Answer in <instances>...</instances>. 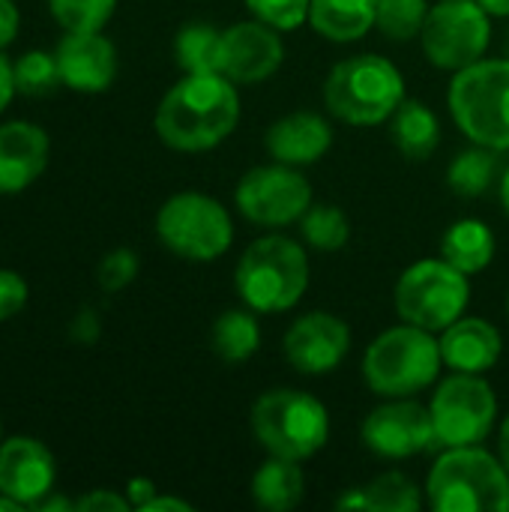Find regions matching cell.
Wrapping results in <instances>:
<instances>
[{"label": "cell", "instance_id": "6da1fadb", "mask_svg": "<svg viewBox=\"0 0 509 512\" xmlns=\"http://www.w3.org/2000/svg\"><path fill=\"white\" fill-rule=\"evenodd\" d=\"M240 123L237 84L222 72L183 75L159 102L156 135L180 153H201L222 144Z\"/></svg>", "mask_w": 509, "mask_h": 512}, {"label": "cell", "instance_id": "7a4b0ae2", "mask_svg": "<svg viewBox=\"0 0 509 512\" xmlns=\"http://www.w3.org/2000/svg\"><path fill=\"white\" fill-rule=\"evenodd\" d=\"M426 504L435 512H509V471L480 444L441 450L426 480Z\"/></svg>", "mask_w": 509, "mask_h": 512}, {"label": "cell", "instance_id": "3957f363", "mask_svg": "<svg viewBox=\"0 0 509 512\" xmlns=\"http://www.w3.org/2000/svg\"><path fill=\"white\" fill-rule=\"evenodd\" d=\"M234 288L252 312H288L309 288V255L297 240L267 234L240 255Z\"/></svg>", "mask_w": 509, "mask_h": 512}, {"label": "cell", "instance_id": "277c9868", "mask_svg": "<svg viewBox=\"0 0 509 512\" xmlns=\"http://www.w3.org/2000/svg\"><path fill=\"white\" fill-rule=\"evenodd\" d=\"M324 102L333 117L351 126H378L405 102V78L381 54H354L336 63L324 81Z\"/></svg>", "mask_w": 509, "mask_h": 512}, {"label": "cell", "instance_id": "5b68a950", "mask_svg": "<svg viewBox=\"0 0 509 512\" xmlns=\"http://www.w3.org/2000/svg\"><path fill=\"white\" fill-rule=\"evenodd\" d=\"M441 366L444 360L435 333L399 324L372 339L363 357V378L381 399H408L432 387Z\"/></svg>", "mask_w": 509, "mask_h": 512}, {"label": "cell", "instance_id": "8992f818", "mask_svg": "<svg viewBox=\"0 0 509 512\" xmlns=\"http://www.w3.org/2000/svg\"><path fill=\"white\" fill-rule=\"evenodd\" d=\"M252 432L270 456L306 462L324 450L330 438V414L312 393L279 387L255 399Z\"/></svg>", "mask_w": 509, "mask_h": 512}, {"label": "cell", "instance_id": "52a82bcc", "mask_svg": "<svg viewBox=\"0 0 509 512\" xmlns=\"http://www.w3.org/2000/svg\"><path fill=\"white\" fill-rule=\"evenodd\" d=\"M456 126L483 147L509 150V57L477 60L453 75L447 93Z\"/></svg>", "mask_w": 509, "mask_h": 512}, {"label": "cell", "instance_id": "ba28073f", "mask_svg": "<svg viewBox=\"0 0 509 512\" xmlns=\"http://www.w3.org/2000/svg\"><path fill=\"white\" fill-rule=\"evenodd\" d=\"M156 237L186 261H216L234 243L228 210L204 192H177L156 213Z\"/></svg>", "mask_w": 509, "mask_h": 512}, {"label": "cell", "instance_id": "9c48e42d", "mask_svg": "<svg viewBox=\"0 0 509 512\" xmlns=\"http://www.w3.org/2000/svg\"><path fill=\"white\" fill-rule=\"evenodd\" d=\"M468 300V276L444 258H423L411 264L396 282L399 318L429 333H441L459 321L468 309Z\"/></svg>", "mask_w": 509, "mask_h": 512}, {"label": "cell", "instance_id": "30bf717a", "mask_svg": "<svg viewBox=\"0 0 509 512\" xmlns=\"http://www.w3.org/2000/svg\"><path fill=\"white\" fill-rule=\"evenodd\" d=\"M435 426V450L477 447L489 438L498 417V396L483 375L453 372L429 405Z\"/></svg>", "mask_w": 509, "mask_h": 512}, {"label": "cell", "instance_id": "8fae6325", "mask_svg": "<svg viewBox=\"0 0 509 512\" xmlns=\"http://www.w3.org/2000/svg\"><path fill=\"white\" fill-rule=\"evenodd\" d=\"M492 15L477 0H444L429 9L420 42L432 66L459 72L483 60L492 42Z\"/></svg>", "mask_w": 509, "mask_h": 512}, {"label": "cell", "instance_id": "7c38bea8", "mask_svg": "<svg viewBox=\"0 0 509 512\" xmlns=\"http://www.w3.org/2000/svg\"><path fill=\"white\" fill-rule=\"evenodd\" d=\"M234 204L258 228H285L312 207V183L294 165H258L240 177Z\"/></svg>", "mask_w": 509, "mask_h": 512}, {"label": "cell", "instance_id": "4fadbf2b", "mask_svg": "<svg viewBox=\"0 0 509 512\" xmlns=\"http://www.w3.org/2000/svg\"><path fill=\"white\" fill-rule=\"evenodd\" d=\"M363 444L381 459H411L435 450V426L429 408L408 399H387L378 405L360 429Z\"/></svg>", "mask_w": 509, "mask_h": 512}, {"label": "cell", "instance_id": "5bb4252c", "mask_svg": "<svg viewBox=\"0 0 509 512\" xmlns=\"http://www.w3.org/2000/svg\"><path fill=\"white\" fill-rule=\"evenodd\" d=\"M351 351V330L339 315L309 312L297 318L285 339L282 354L300 375H330Z\"/></svg>", "mask_w": 509, "mask_h": 512}, {"label": "cell", "instance_id": "9a60e30c", "mask_svg": "<svg viewBox=\"0 0 509 512\" xmlns=\"http://www.w3.org/2000/svg\"><path fill=\"white\" fill-rule=\"evenodd\" d=\"M285 60V45L276 27L252 18L222 30V75L234 84H261Z\"/></svg>", "mask_w": 509, "mask_h": 512}, {"label": "cell", "instance_id": "2e32d148", "mask_svg": "<svg viewBox=\"0 0 509 512\" xmlns=\"http://www.w3.org/2000/svg\"><path fill=\"white\" fill-rule=\"evenodd\" d=\"M57 468L51 450L27 435H15L0 444V492L15 498L21 507L39 504L54 492Z\"/></svg>", "mask_w": 509, "mask_h": 512}, {"label": "cell", "instance_id": "e0dca14e", "mask_svg": "<svg viewBox=\"0 0 509 512\" xmlns=\"http://www.w3.org/2000/svg\"><path fill=\"white\" fill-rule=\"evenodd\" d=\"M60 81L78 93H102L111 87L117 75V48L102 30L90 33H66L57 48Z\"/></svg>", "mask_w": 509, "mask_h": 512}, {"label": "cell", "instance_id": "ac0fdd59", "mask_svg": "<svg viewBox=\"0 0 509 512\" xmlns=\"http://www.w3.org/2000/svg\"><path fill=\"white\" fill-rule=\"evenodd\" d=\"M51 141L42 126L12 120L0 126V195L27 189L48 165Z\"/></svg>", "mask_w": 509, "mask_h": 512}, {"label": "cell", "instance_id": "d6986e66", "mask_svg": "<svg viewBox=\"0 0 509 512\" xmlns=\"http://www.w3.org/2000/svg\"><path fill=\"white\" fill-rule=\"evenodd\" d=\"M441 360L453 372H471V375H486L489 369L498 366L504 354V339L501 330L486 321V318H459L447 330H441Z\"/></svg>", "mask_w": 509, "mask_h": 512}, {"label": "cell", "instance_id": "ffe728a7", "mask_svg": "<svg viewBox=\"0 0 509 512\" xmlns=\"http://www.w3.org/2000/svg\"><path fill=\"white\" fill-rule=\"evenodd\" d=\"M267 150L285 165H312L333 147V126L315 111H291L267 129Z\"/></svg>", "mask_w": 509, "mask_h": 512}, {"label": "cell", "instance_id": "44dd1931", "mask_svg": "<svg viewBox=\"0 0 509 512\" xmlns=\"http://www.w3.org/2000/svg\"><path fill=\"white\" fill-rule=\"evenodd\" d=\"M378 0H312L309 24L330 42H357L375 27Z\"/></svg>", "mask_w": 509, "mask_h": 512}, {"label": "cell", "instance_id": "7402d4cb", "mask_svg": "<svg viewBox=\"0 0 509 512\" xmlns=\"http://www.w3.org/2000/svg\"><path fill=\"white\" fill-rule=\"evenodd\" d=\"M390 135L405 159L423 162L441 144V120L435 117V111L426 102L405 99L396 108V114L390 117Z\"/></svg>", "mask_w": 509, "mask_h": 512}, {"label": "cell", "instance_id": "603a6c76", "mask_svg": "<svg viewBox=\"0 0 509 512\" xmlns=\"http://www.w3.org/2000/svg\"><path fill=\"white\" fill-rule=\"evenodd\" d=\"M495 246V234L483 219H459L441 237V258L465 276H474L492 264Z\"/></svg>", "mask_w": 509, "mask_h": 512}, {"label": "cell", "instance_id": "cb8c5ba5", "mask_svg": "<svg viewBox=\"0 0 509 512\" xmlns=\"http://www.w3.org/2000/svg\"><path fill=\"white\" fill-rule=\"evenodd\" d=\"M306 477L297 462L270 456L252 477V501L267 512H288L303 501Z\"/></svg>", "mask_w": 509, "mask_h": 512}, {"label": "cell", "instance_id": "d4e9b609", "mask_svg": "<svg viewBox=\"0 0 509 512\" xmlns=\"http://www.w3.org/2000/svg\"><path fill=\"white\" fill-rule=\"evenodd\" d=\"M174 57L186 75L222 72V30L207 21L183 24L174 39Z\"/></svg>", "mask_w": 509, "mask_h": 512}, {"label": "cell", "instance_id": "484cf974", "mask_svg": "<svg viewBox=\"0 0 509 512\" xmlns=\"http://www.w3.org/2000/svg\"><path fill=\"white\" fill-rule=\"evenodd\" d=\"M213 354L225 363H246L261 348V324L252 312L228 309L213 321L210 330Z\"/></svg>", "mask_w": 509, "mask_h": 512}, {"label": "cell", "instance_id": "4316f807", "mask_svg": "<svg viewBox=\"0 0 509 512\" xmlns=\"http://www.w3.org/2000/svg\"><path fill=\"white\" fill-rule=\"evenodd\" d=\"M498 177V150L474 144L462 150L447 168V186L462 198H477L492 189Z\"/></svg>", "mask_w": 509, "mask_h": 512}, {"label": "cell", "instance_id": "83f0119b", "mask_svg": "<svg viewBox=\"0 0 509 512\" xmlns=\"http://www.w3.org/2000/svg\"><path fill=\"white\" fill-rule=\"evenodd\" d=\"M423 492L426 489H420L411 477L399 471H387L375 477L369 486H363L366 510L372 512H420L426 504Z\"/></svg>", "mask_w": 509, "mask_h": 512}, {"label": "cell", "instance_id": "f1b7e54d", "mask_svg": "<svg viewBox=\"0 0 509 512\" xmlns=\"http://www.w3.org/2000/svg\"><path fill=\"white\" fill-rule=\"evenodd\" d=\"M300 231L315 252H339L351 240L348 216L330 204H312L300 219Z\"/></svg>", "mask_w": 509, "mask_h": 512}, {"label": "cell", "instance_id": "f546056e", "mask_svg": "<svg viewBox=\"0 0 509 512\" xmlns=\"http://www.w3.org/2000/svg\"><path fill=\"white\" fill-rule=\"evenodd\" d=\"M426 15H429L426 0H378L375 27L393 42H408L423 33Z\"/></svg>", "mask_w": 509, "mask_h": 512}, {"label": "cell", "instance_id": "4dcf8cb0", "mask_svg": "<svg viewBox=\"0 0 509 512\" xmlns=\"http://www.w3.org/2000/svg\"><path fill=\"white\" fill-rule=\"evenodd\" d=\"M117 0H48L54 21L66 33H90L102 30L114 15Z\"/></svg>", "mask_w": 509, "mask_h": 512}, {"label": "cell", "instance_id": "1f68e13d", "mask_svg": "<svg viewBox=\"0 0 509 512\" xmlns=\"http://www.w3.org/2000/svg\"><path fill=\"white\" fill-rule=\"evenodd\" d=\"M12 69H15V90L24 96H45L57 84H63L54 51H27L12 63Z\"/></svg>", "mask_w": 509, "mask_h": 512}, {"label": "cell", "instance_id": "d6a6232c", "mask_svg": "<svg viewBox=\"0 0 509 512\" xmlns=\"http://www.w3.org/2000/svg\"><path fill=\"white\" fill-rule=\"evenodd\" d=\"M252 15L276 30H297L309 21L312 0H246Z\"/></svg>", "mask_w": 509, "mask_h": 512}, {"label": "cell", "instance_id": "836d02e7", "mask_svg": "<svg viewBox=\"0 0 509 512\" xmlns=\"http://www.w3.org/2000/svg\"><path fill=\"white\" fill-rule=\"evenodd\" d=\"M135 276H138V255H135L132 249H126V246L108 252V255L99 261V267H96V282H99V288L108 291V294L123 291L126 285L135 282Z\"/></svg>", "mask_w": 509, "mask_h": 512}, {"label": "cell", "instance_id": "e575fe53", "mask_svg": "<svg viewBox=\"0 0 509 512\" xmlns=\"http://www.w3.org/2000/svg\"><path fill=\"white\" fill-rule=\"evenodd\" d=\"M27 303V282L15 270L0 267V321H9L18 315Z\"/></svg>", "mask_w": 509, "mask_h": 512}, {"label": "cell", "instance_id": "d590c367", "mask_svg": "<svg viewBox=\"0 0 509 512\" xmlns=\"http://www.w3.org/2000/svg\"><path fill=\"white\" fill-rule=\"evenodd\" d=\"M129 507H132L129 498H123L117 492H108V489H96V492L75 501L78 512H126Z\"/></svg>", "mask_w": 509, "mask_h": 512}, {"label": "cell", "instance_id": "8d00e7d4", "mask_svg": "<svg viewBox=\"0 0 509 512\" xmlns=\"http://www.w3.org/2000/svg\"><path fill=\"white\" fill-rule=\"evenodd\" d=\"M99 333H102V324H99V315L93 309H81L69 324V336L78 345H93L99 339Z\"/></svg>", "mask_w": 509, "mask_h": 512}, {"label": "cell", "instance_id": "74e56055", "mask_svg": "<svg viewBox=\"0 0 509 512\" xmlns=\"http://www.w3.org/2000/svg\"><path fill=\"white\" fill-rule=\"evenodd\" d=\"M156 495H159V489H156V483L147 480V477H135V480H129V486H126V498H129V504H132L135 510H144Z\"/></svg>", "mask_w": 509, "mask_h": 512}, {"label": "cell", "instance_id": "f35d334b", "mask_svg": "<svg viewBox=\"0 0 509 512\" xmlns=\"http://www.w3.org/2000/svg\"><path fill=\"white\" fill-rule=\"evenodd\" d=\"M18 6L12 0H0V48H6L18 36Z\"/></svg>", "mask_w": 509, "mask_h": 512}, {"label": "cell", "instance_id": "ab89813d", "mask_svg": "<svg viewBox=\"0 0 509 512\" xmlns=\"http://www.w3.org/2000/svg\"><path fill=\"white\" fill-rule=\"evenodd\" d=\"M12 93H15V69H12V63L6 60V54H0V114L6 111Z\"/></svg>", "mask_w": 509, "mask_h": 512}, {"label": "cell", "instance_id": "60d3db41", "mask_svg": "<svg viewBox=\"0 0 509 512\" xmlns=\"http://www.w3.org/2000/svg\"><path fill=\"white\" fill-rule=\"evenodd\" d=\"M33 510L36 512H69L75 510V501H69V498H63V495H45L39 504H33Z\"/></svg>", "mask_w": 509, "mask_h": 512}, {"label": "cell", "instance_id": "b9f144b4", "mask_svg": "<svg viewBox=\"0 0 509 512\" xmlns=\"http://www.w3.org/2000/svg\"><path fill=\"white\" fill-rule=\"evenodd\" d=\"M159 510H174V512H192V504L180 501V498H168V495H156L144 512H159Z\"/></svg>", "mask_w": 509, "mask_h": 512}, {"label": "cell", "instance_id": "7bdbcfd3", "mask_svg": "<svg viewBox=\"0 0 509 512\" xmlns=\"http://www.w3.org/2000/svg\"><path fill=\"white\" fill-rule=\"evenodd\" d=\"M336 510H366V495H363V486L357 489H348L339 501H336Z\"/></svg>", "mask_w": 509, "mask_h": 512}, {"label": "cell", "instance_id": "ee69618b", "mask_svg": "<svg viewBox=\"0 0 509 512\" xmlns=\"http://www.w3.org/2000/svg\"><path fill=\"white\" fill-rule=\"evenodd\" d=\"M477 3L495 18H507L509 15V0H477Z\"/></svg>", "mask_w": 509, "mask_h": 512}, {"label": "cell", "instance_id": "f6af8a7d", "mask_svg": "<svg viewBox=\"0 0 509 512\" xmlns=\"http://www.w3.org/2000/svg\"><path fill=\"white\" fill-rule=\"evenodd\" d=\"M498 456H501L504 468L509 471V417L504 420V426H501V435H498Z\"/></svg>", "mask_w": 509, "mask_h": 512}, {"label": "cell", "instance_id": "bcb514c9", "mask_svg": "<svg viewBox=\"0 0 509 512\" xmlns=\"http://www.w3.org/2000/svg\"><path fill=\"white\" fill-rule=\"evenodd\" d=\"M21 510H24V507H21L15 498H9V495H3V492H0V512H21Z\"/></svg>", "mask_w": 509, "mask_h": 512}, {"label": "cell", "instance_id": "7dc6e473", "mask_svg": "<svg viewBox=\"0 0 509 512\" xmlns=\"http://www.w3.org/2000/svg\"><path fill=\"white\" fill-rule=\"evenodd\" d=\"M501 204H504V210L509 213V168L501 174Z\"/></svg>", "mask_w": 509, "mask_h": 512}, {"label": "cell", "instance_id": "c3c4849f", "mask_svg": "<svg viewBox=\"0 0 509 512\" xmlns=\"http://www.w3.org/2000/svg\"><path fill=\"white\" fill-rule=\"evenodd\" d=\"M507 309H509V297H507Z\"/></svg>", "mask_w": 509, "mask_h": 512}]
</instances>
